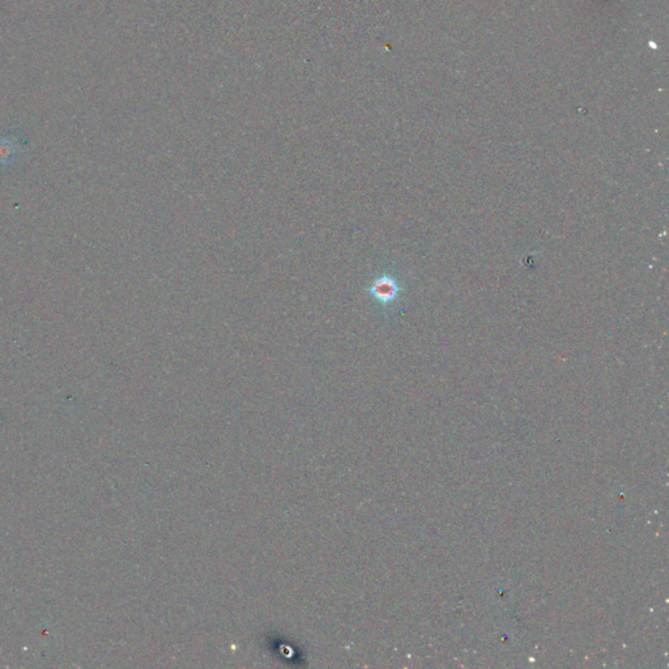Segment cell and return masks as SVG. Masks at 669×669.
Listing matches in <instances>:
<instances>
[{
    "label": "cell",
    "mask_w": 669,
    "mask_h": 669,
    "mask_svg": "<svg viewBox=\"0 0 669 669\" xmlns=\"http://www.w3.org/2000/svg\"><path fill=\"white\" fill-rule=\"evenodd\" d=\"M397 290H399L397 284L395 283V280H392L390 277L378 279L372 288V292H373L375 298L382 301V302L392 301L397 297Z\"/></svg>",
    "instance_id": "cell-1"
}]
</instances>
